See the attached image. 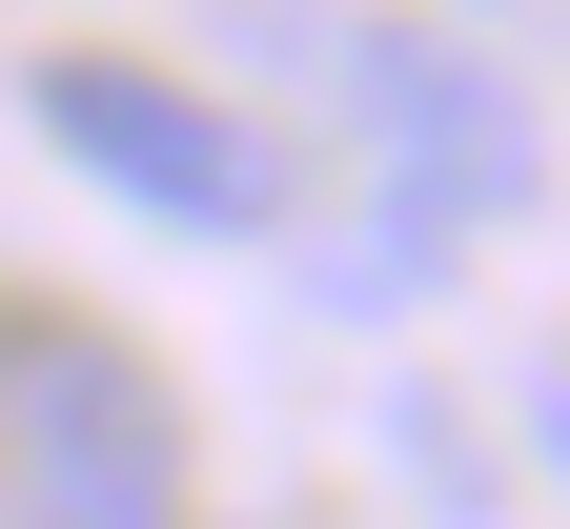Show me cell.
Returning <instances> with one entry per match:
<instances>
[{"instance_id": "277c9868", "label": "cell", "mask_w": 570, "mask_h": 529, "mask_svg": "<svg viewBox=\"0 0 570 529\" xmlns=\"http://www.w3.org/2000/svg\"><path fill=\"white\" fill-rule=\"evenodd\" d=\"M285 285H306L326 326H407L428 285H449V224H407V204H346V224H326V245L285 265Z\"/></svg>"}, {"instance_id": "5b68a950", "label": "cell", "mask_w": 570, "mask_h": 529, "mask_svg": "<svg viewBox=\"0 0 570 529\" xmlns=\"http://www.w3.org/2000/svg\"><path fill=\"white\" fill-rule=\"evenodd\" d=\"M530 428H550V469H570V366H550V388H530Z\"/></svg>"}, {"instance_id": "3957f363", "label": "cell", "mask_w": 570, "mask_h": 529, "mask_svg": "<svg viewBox=\"0 0 570 529\" xmlns=\"http://www.w3.org/2000/svg\"><path fill=\"white\" fill-rule=\"evenodd\" d=\"M21 102H41V143H61L102 204L184 224V245H265V224H285L265 123H245V102H204V82H164V61H41Z\"/></svg>"}, {"instance_id": "7a4b0ae2", "label": "cell", "mask_w": 570, "mask_h": 529, "mask_svg": "<svg viewBox=\"0 0 570 529\" xmlns=\"http://www.w3.org/2000/svg\"><path fill=\"white\" fill-rule=\"evenodd\" d=\"M326 123H346V164H367V204L449 224V245L550 184V123L510 102V61L449 41V21H326Z\"/></svg>"}, {"instance_id": "6da1fadb", "label": "cell", "mask_w": 570, "mask_h": 529, "mask_svg": "<svg viewBox=\"0 0 570 529\" xmlns=\"http://www.w3.org/2000/svg\"><path fill=\"white\" fill-rule=\"evenodd\" d=\"M0 529H184V408L82 306L0 326Z\"/></svg>"}]
</instances>
